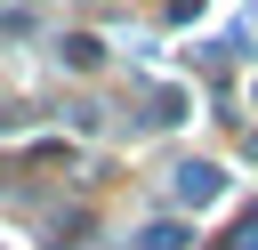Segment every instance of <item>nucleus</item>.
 <instances>
[{
	"instance_id": "1",
	"label": "nucleus",
	"mask_w": 258,
	"mask_h": 250,
	"mask_svg": "<svg viewBox=\"0 0 258 250\" xmlns=\"http://www.w3.org/2000/svg\"><path fill=\"white\" fill-rule=\"evenodd\" d=\"M210 194H218V169L210 161H185L177 169V202H210Z\"/></svg>"
}]
</instances>
